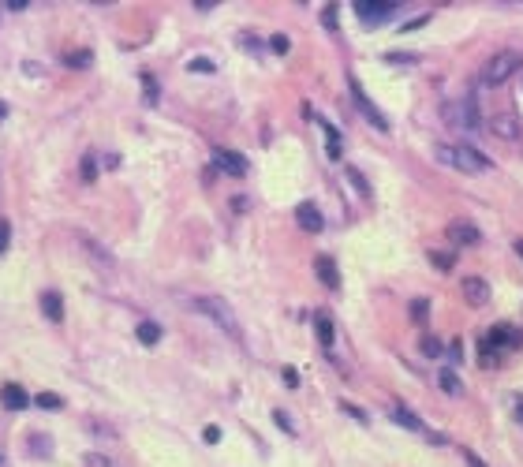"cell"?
<instances>
[{"instance_id":"cell-1","label":"cell","mask_w":523,"mask_h":467,"mask_svg":"<svg viewBox=\"0 0 523 467\" xmlns=\"http://www.w3.org/2000/svg\"><path fill=\"white\" fill-rule=\"evenodd\" d=\"M191 307H195L198 314H206L209 322H213V325H217V329H221V333L228 336V341H236V344L243 341L240 318L232 314V307H228L221 296H198V299H191Z\"/></svg>"},{"instance_id":"cell-2","label":"cell","mask_w":523,"mask_h":467,"mask_svg":"<svg viewBox=\"0 0 523 467\" xmlns=\"http://www.w3.org/2000/svg\"><path fill=\"white\" fill-rule=\"evenodd\" d=\"M434 153H437V161H441V164H453V169L471 172V176H479V172L490 169V158H482V153L475 150V146H467V142H460V146H445V142H437V146H434Z\"/></svg>"},{"instance_id":"cell-3","label":"cell","mask_w":523,"mask_h":467,"mask_svg":"<svg viewBox=\"0 0 523 467\" xmlns=\"http://www.w3.org/2000/svg\"><path fill=\"white\" fill-rule=\"evenodd\" d=\"M520 68H523V57H520V53H512V49H504V53H497V57H490V60L482 64L479 82H482V86H501V82H508Z\"/></svg>"},{"instance_id":"cell-4","label":"cell","mask_w":523,"mask_h":467,"mask_svg":"<svg viewBox=\"0 0 523 467\" xmlns=\"http://www.w3.org/2000/svg\"><path fill=\"white\" fill-rule=\"evenodd\" d=\"M441 116H445L448 127H456V131H482V116H479V108H475L471 97H453V102H445Z\"/></svg>"},{"instance_id":"cell-5","label":"cell","mask_w":523,"mask_h":467,"mask_svg":"<svg viewBox=\"0 0 523 467\" xmlns=\"http://www.w3.org/2000/svg\"><path fill=\"white\" fill-rule=\"evenodd\" d=\"M348 86H352V102H355V108H359V113L366 116V120H370V127H374V131H389V120H385V116H381V108L378 105H374L370 102V97H366V90L359 86V79H355V75H348Z\"/></svg>"},{"instance_id":"cell-6","label":"cell","mask_w":523,"mask_h":467,"mask_svg":"<svg viewBox=\"0 0 523 467\" xmlns=\"http://www.w3.org/2000/svg\"><path fill=\"white\" fill-rule=\"evenodd\" d=\"M352 8H355V15H359V23L378 26L385 19H392L400 4H392V0H359V4H352Z\"/></svg>"},{"instance_id":"cell-7","label":"cell","mask_w":523,"mask_h":467,"mask_svg":"<svg viewBox=\"0 0 523 467\" xmlns=\"http://www.w3.org/2000/svg\"><path fill=\"white\" fill-rule=\"evenodd\" d=\"M460 292H464V299L471 307H486V303H490V285H486V277H464L460 280Z\"/></svg>"},{"instance_id":"cell-8","label":"cell","mask_w":523,"mask_h":467,"mask_svg":"<svg viewBox=\"0 0 523 467\" xmlns=\"http://www.w3.org/2000/svg\"><path fill=\"white\" fill-rule=\"evenodd\" d=\"M213 164L221 172H228V176H247V161H243V153H236V150H213Z\"/></svg>"},{"instance_id":"cell-9","label":"cell","mask_w":523,"mask_h":467,"mask_svg":"<svg viewBox=\"0 0 523 467\" xmlns=\"http://www.w3.org/2000/svg\"><path fill=\"white\" fill-rule=\"evenodd\" d=\"M30 392H26L23 385H15V381H8V385H0V404H4L8 411H23L30 408Z\"/></svg>"},{"instance_id":"cell-10","label":"cell","mask_w":523,"mask_h":467,"mask_svg":"<svg viewBox=\"0 0 523 467\" xmlns=\"http://www.w3.org/2000/svg\"><path fill=\"white\" fill-rule=\"evenodd\" d=\"M445 236H448V243H456V247H475V243L482 240L479 228H475V225H464V221L448 225V228H445Z\"/></svg>"},{"instance_id":"cell-11","label":"cell","mask_w":523,"mask_h":467,"mask_svg":"<svg viewBox=\"0 0 523 467\" xmlns=\"http://www.w3.org/2000/svg\"><path fill=\"white\" fill-rule=\"evenodd\" d=\"M296 221H299V228H307V232H322V228H325L322 209H318L314 202H299L296 206Z\"/></svg>"},{"instance_id":"cell-12","label":"cell","mask_w":523,"mask_h":467,"mask_svg":"<svg viewBox=\"0 0 523 467\" xmlns=\"http://www.w3.org/2000/svg\"><path fill=\"white\" fill-rule=\"evenodd\" d=\"M314 269H318V280H322L325 288H341V273H336V262L329 258V254H318Z\"/></svg>"},{"instance_id":"cell-13","label":"cell","mask_w":523,"mask_h":467,"mask_svg":"<svg viewBox=\"0 0 523 467\" xmlns=\"http://www.w3.org/2000/svg\"><path fill=\"white\" fill-rule=\"evenodd\" d=\"M392 419H397V423L403 426V430H415V434H426V426H423V419L415 415V411L411 408H403V404H392V411H389Z\"/></svg>"},{"instance_id":"cell-14","label":"cell","mask_w":523,"mask_h":467,"mask_svg":"<svg viewBox=\"0 0 523 467\" xmlns=\"http://www.w3.org/2000/svg\"><path fill=\"white\" fill-rule=\"evenodd\" d=\"M38 303H41V314L49 318V322H60V318H64V299L57 296V292H41Z\"/></svg>"},{"instance_id":"cell-15","label":"cell","mask_w":523,"mask_h":467,"mask_svg":"<svg viewBox=\"0 0 523 467\" xmlns=\"http://www.w3.org/2000/svg\"><path fill=\"white\" fill-rule=\"evenodd\" d=\"M26 452H34L38 460H45V456H53V441L45 434H30L26 437Z\"/></svg>"},{"instance_id":"cell-16","label":"cell","mask_w":523,"mask_h":467,"mask_svg":"<svg viewBox=\"0 0 523 467\" xmlns=\"http://www.w3.org/2000/svg\"><path fill=\"white\" fill-rule=\"evenodd\" d=\"M437 381H441V389L448 392V397H460V392H464V381L456 378V370H453V366H445V370H441V378H437Z\"/></svg>"},{"instance_id":"cell-17","label":"cell","mask_w":523,"mask_h":467,"mask_svg":"<svg viewBox=\"0 0 523 467\" xmlns=\"http://www.w3.org/2000/svg\"><path fill=\"white\" fill-rule=\"evenodd\" d=\"M314 329H318V341H322L325 347L336 341V333H333V322H329V314H314Z\"/></svg>"},{"instance_id":"cell-18","label":"cell","mask_w":523,"mask_h":467,"mask_svg":"<svg viewBox=\"0 0 523 467\" xmlns=\"http://www.w3.org/2000/svg\"><path fill=\"white\" fill-rule=\"evenodd\" d=\"M82 251H86L90 258H97L101 265H113V254H108V251H105V247H101V243H94V240H82Z\"/></svg>"},{"instance_id":"cell-19","label":"cell","mask_w":523,"mask_h":467,"mask_svg":"<svg viewBox=\"0 0 523 467\" xmlns=\"http://www.w3.org/2000/svg\"><path fill=\"white\" fill-rule=\"evenodd\" d=\"M135 333H139L142 344H158V341H161V325H158V322H142Z\"/></svg>"},{"instance_id":"cell-20","label":"cell","mask_w":523,"mask_h":467,"mask_svg":"<svg viewBox=\"0 0 523 467\" xmlns=\"http://www.w3.org/2000/svg\"><path fill=\"white\" fill-rule=\"evenodd\" d=\"M322 127H325V139H329V158L341 161V131L333 124H322Z\"/></svg>"},{"instance_id":"cell-21","label":"cell","mask_w":523,"mask_h":467,"mask_svg":"<svg viewBox=\"0 0 523 467\" xmlns=\"http://www.w3.org/2000/svg\"><path fill=\"white\" fill-rule=\"evenodd\" d=\"M187 71H195V75H213L217 64H213V60H206V57H195V60L187 64Z\"/></svg>"},{"instance_id":"cell-22","label":"cell","mask_w":523,"mask_h":467,"mask_svg":"<svg viewBox=\"0 0 523 467\" xmlns=\"http://www.w3.org/2000/svg\"><path fill=\"white\" fill-rule=\"evenodd\" d=\"M34 404L45 408V411H57V408H64V400L57 397V392H38V397H34Z\"/></svg>"},{"instance_id":"cell-23","label":"cell","mask_w":523,"mask_h":467,"mask_svg":"<svg viewBox=\"0 0 523 467\" xmlns=\"http://www.w3.org/2000/svg\"><path fill=\"white\" fill-rule=\"evenodd\" d=\"M419 347H423V355H430V359H434V355H441V341H437V336H423Z\"/></svg>"},{"instance_id":"cell-24","label":"cell","mask_w":523,"mask_h":467,"mask_svg":"<svg viewBox=\"0 0 523 467\" xmlns=\"http://www.w3.org/2000/svg\"><path fill=\"white\" fill-rule=\"evenodd\" d=\"M348 180H352L355 183V191H359V195L366 198V195H370V187H366V176H363V172L359 169H348Z\"/></svg>"},{"instance_id":"cell-25","label":"cell","mask_w":523,"mask_h":467,"mask_svg":"<svg viewBox=\"0 0 523 467\" xmlns=\"http://www.w3.org/2000/svg\"><path fill=\"white\" fill-rule=\"evenodd\" d=\"M389 64H419V53H385Z\"/></svg>"},{"instance_id":"cell-26","label":"cell","mask_w":523,"mask_h":467,"mask_svg":"<svg viewBox=\"0 0 523 467\" xmlns=\"http://www.w3.org/2000/svg\"><path fill=\"white\" fill-rule=\"evenodd\" d=\"M273 419H277V426L284 430V434H296V426H292V419H288V411H280V408H277V411H273Z\"/></svg>"},{"instance_id":"cell-27","label":"cell","mask_w":523,"mask_h":467,"mask_svg":"<svg viewBox=\"0 0 523 467\" xmlns=\"http://www.w3.org/2000/svg\"><path fill=\"white\" fill-rule=\"evenodd\" d=\"M426 310H430V303H426V299H415V303H411V318H415V322H423V318H426Z\"/></svg>"},{"instance_id":"cell-28","label":"cell","mask_w":523,"mask_h":467,"mask_svg":"<svg viewBox=\"0 0 523 467\" xmlns=\"http://www.w3.org/2000/svg\"><path fill=\"white\" fill-rule=\"evenodd\" d=\"M8 240H12V225H8L4 217H0V254L8 251Z\"/></svg>"},{"instance_id":"cell-29","label":"cell","mask_w":523,"mask_h":467,"mask_svg":"<svg viewBox=\"0 0 523 467\" xmlns=\"http://www.w3.org/2000/svg\"><path fill=\"white\" fill-rule=\"evenodd\" d=\"M142 86H146V102L153 105V102H158V82H153L150 75H142Z\"/></svg>"},{"instance_id":"cell-30","label":"cell","mask_w":523,"mask_h":467,"mask_svg":"<svg viewBox=\"0 0 523 467\" xmlns=\"http://www.w3.org/2000/svg\"><path fill=\"white\" fill-rule=\"evenodd\" d=\"M269 45H273V53H288V49H292V41L284 38V34H273V41H269Z\"/></svg>"},{"instance_id":"cell-31","label":"cell","mask_w":523,"mask_h":467,"mask_svg":"<svg viewBox=\"0 0 523 467\" xmlns=\"http://www.w3.org/2000/svg\"><path fill=\"white\" fill-rule=\"evenodd\" d=\"M202 441H206V445H217V441H221V430H217V426H206V430H202Z\"/></svg>"},{"instance_id":"cell-32","label":"cell","mask_w":523,"mask_h":467,"mask_svg":"<svg viewBox=\"0 0 523 467\" xmlns=\"http://www.w3.org/2000/svg\"><path fill=\"white\" fill-rule=\"evenodd\" d=\"M460 456H464V464H467V467H486V464H482V456H479V452H471V448H464Z\"/></svg>"},{"instance_id":"cell-33","label":"cell","mask_w":523,"mask_h":467,"mask_svg":"<svg viewBox=\"0 0 523 467\" xmlns=\"http://www.w3.org/2000/svg\"><path fill=\"white\" fill-rule=\"evenodd\" d=\"M430 262H434L437 269H453V258H448V254H437L434 251V254H430Z\"/></svg>"},{"instance_id":"cell-34","label":"cell","mask_w":523,"mask_h":467,"mask_svg":"<svg viewBox=\"0 0 523 467\" xmlns=\"http://www.w3.org/2000/svg\"><path fill=\"white\" fill-rule=\"evenodd\" d=\"M322 23L329 26V30H336V8H333V4H329L325 12H322Z\"/></svg>"},{"instance_id":"cell-35","label":"cell","mask_w":523,"mask_h":467,"mask_svg":"<svg viewBox=\"0 0 523 467\" xmlns=\"http://www.w3.org/2000/svg\"><path fill=\"white\" fill-rule=\"evenodd\" d=\"M82 176H86V180L97 176V164H94V158H90V153H86V161H82Z\"/></svg>"},{"instance_id":"cell-36","label":"cell","mask_w":523,"mask_h":467,"mask_svg":"<svg viewBox=\"0 0 523 467\" xmlns=\"http://www.w3.org/2000/svg\"><path fill=\"white\" fill-rule=\"evenodd\" d=\"M68 64H71V68H82V64H90V53H71Z\"/></svg>"},{"instance_id":"cell-37","label":"cell","mask_w":523,"mask_h":467,"mask_svg":"<svg viewBox=\"0 0 523 467\" xmlns=\"http://www.w3.org/2000/svg\"><path fill=\"white\" fill-rule=\"evenodd\" d=\"M341 408H344L352 419H359V423H366V411H363V408H355V404H341Z\"/></svg>"},{"instance_id":"cell-38","label":"cell","mask_w":523,"mask_h":467,"mask_svg":"<svg viewBox=\"0 0 523 467\" xmlns=\"http://www.w3.org/2000/svg\"><path fill=\"white\" fill-rule=\"evenodd\" d=\"M284 385H292V389L299 385V378H296V370H292V366H288V370H284Z\"/></svg>"},{"instance_id":"cell-39","label":"cell","mask_w":523,"mask_h":467,"mask_svg":"<svg viewBox=\"0 0 523 467\" xmlns=\"http://www.w3.org/2000/svg\"><path fill=\"white\" fill-rule=\"evenodd\" d=\"M497 135H516V127H512V120H501V124H497Z\"/></svg>"},{"instance_id":"cell-40","label":"cell","mask_w":523,"mask_h":467,"mask_svg":"<svg viewBox=\"0 0 523 467\" xmlns=\"http://www.w3.org/2000/svg\"><path fill=\"white\" fill-rule=\"evenodd\" d=\"M512 247H516V254H520V258H523V240H516V243H512Z\"/></svg>"},{"instance_id":"cell-41","label":"cell","mask_w":523,"mask_h":467,"mask_svg":"<svg viewBox=\"0 0 523 467\" xmlns=\"http://www.w3.org/2000/svg\"><path fill=\"white\" fill-rule=\"evenodd\" d=\"M4 116H8V105H4V102H0V120H4Z\"/></svg>"}]
</instances>
